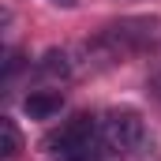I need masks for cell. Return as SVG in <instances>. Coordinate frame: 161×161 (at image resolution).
<instances>
[{"mask_svg":"<svg viewBox=\"0 0 161 161\" xmlns=\"http://www.w3.org/2000/svg\"><path fill=\"white\" fill-rule=\"evenodd\" d=\"M41 150L49 161H109L101 139V116L75 113L71 120H64L41 139Z\"/></svg>","mask_w":161,"mask_h":161,"instance_id":"cell-1","label":"cell"},{"mask_svg":"<svg viewBox=\"0 0 161 161\" xmlns=\"http://www.w3.org/2000/svg\"><path fill=\"white\" fill-rule=\"evenodd\" d=\"M23 109H26L30 120H53L64 109V94L60 90H30L26 101H23Z\"/></svg>","mask_w":161,"mask_h":161,"instance_id":"cell-5","label":"cell"},{"mask_svg":"<svg viewBox=\"0 0 161 161\" xmlns=\"http://www.w3.org/2000/svg\"><path fill=\"white\" fill-rule=\"evenodd\" d=\"M71 75H75V60H71L68 49H49L34 64V79H41V82H64Z\"/></svg>","mask_w":161,"mask_h":161,"instance_id":"cell-4","label":"cell"},{"mask_svg":"<svg viewBox=\"0 0 161 161\" xmlns=\"http://www.w3.org/2000/svg\"><path fill=\"white\" fill-rule=\"evenodd\" d=\"M158 45H161V15H124V19H113L90 41V49L101 53L105 60H127V56L150 53Z\"/></svg>","mask_w":161,"mask_h":161,"instance_id":"cell-2","label":"cell"},{"mask_svg":"<svg viewBox=\"0 0 161 161\" xmlns=\"http://www.w3.org/2000/svg\"><path fill=\"white\" fill-rule=\"evenodd\" d=\"M53 4H64V8H75L79 0H53Z\"/></svg>","mask_w":161,"mask_h":161,"instance_id":"cell-7","label":"cell"},{"mask_svg":"<svg viewBox=\"0 0 161 161\" xmlns=\"http://www.w3.org/2000/svg\"><path fill=\"white\" fill-rule=\"evenodd\" d=\"M0 127H4V161H15V158H19V150H23V135H19V127H15L11 116H4Z\"/></svg>","mask_w":161,"mask_h":161,"instance_id":"cell-6","label":"cell"},{"mask_svg":"<svg viewBox=\"0 0 161 161\" xmlns=\"http://www.w3.org/2000/svg\"><path fill=\"white\" fill-rule=\"evenodd\" d=\"M101 139H105V150H109V161H127L139 158L150 142V131H146V120L135 113V109H109L101 116Z\"/></svg>","mask_w":161,"mask_h":161,"instance_id":"cell-3","label":"cell"}]
</instances>
